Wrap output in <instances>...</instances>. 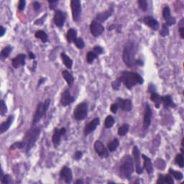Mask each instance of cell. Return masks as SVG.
I'll return each mask as SVG.
<instances>
[{"mask_svg":"<svg viewBox=\"0 0 184 184\" xmlns=\"http://www.w3.org/2000/svg\"><path fill=\"white\" fill-rule=\"evenodd\" d=\"M117 79L120 81V83H123L125 87L129 90L133 88L136 85H141L144 83V79L140 74L127 71H122Z\"/></svg>","mask_w":184,"mask_h":184,"instance_id":"6da1fadb","label":"cell"},{"mask_svg":"<svg viewBox=\"0 0 184 184\" xmlns=\"http://www.w3.org/2000/svg\"><path fill=\"white\" fill-rule=\"evenodd\" d=\"M41 129L39 126H33L31 128L26 132L25 135L22 140L24 148H25L26 152H28L34 146L35 143L39 138Z\"/></svg>","mask_w":184,"mask_h":184,"instance_id":"7a4b0ae2","label":"cell"},{"mask_svg":"<svg viewBox=\"0 0 184 184\" xmlns=\"http://www.w3.org/2000/svg\"><path fill=\"white\" fill-rule=\"evenodd\" d=\"M134 170V160L129 155H126L121 160L120 173L121 177L125 179H131L132 175Z\"/></svg>","mask_w":184,"mask_h":184,"instance_id":"3957f363","label":"cell"},{"mask_svg":"<svg viewBox=\"0 0 184 184\" xmlns=\"http://www.w3.org/2000/svg\"><path fill=\"white\" fill-rule=\"evenodd\" d=\"M136 53L135 46L132 42H128L125 44L122 53L123 61L129 68L133 66L134 64V55Z\"/></svg>","mask_w":184,"mask_h":184,"instance_id":"277c9868","label":"cell"},{"mask_svg":"<svg viewBox=\"0 0 184 184\" xmlns=\"http://www.w3.org/2000/svg\"><path fill=\"white\" fill-rule=\"evenodd\" d=\"M50 99H48L45 101L44 102H40L38 104L36 110L34 114V116H33V126H35L36 125L38 122H40V120L43 117V116L46 114L47 110H48L49 108V106H50Z\"/></svg>","mask_w":184,"mask_h":184,"instance_id":"5b68a950","label":"cell"},{"mask_svg":"<svg viewBox=\"0 0 184 184\" xmlns=\"http://www.w3.org/2000/svg\"><path fill=\"white\" fill-rule=\"evenodd\" d=\"M88 104L86 102L79 103L73 111V117L76 120L81 121L87 117L88 115Z\"/></svg>","mask_w":184,"mask_h":184,"instance_id":"8992f818","label":"cell"},{"mask_svg":"<svg viewBox=\"0 0 184 184\" xmlns=\"http://www.w3.org/2000/svg\"><path fill=\"white\" fill-rule=\"evenodd\" d=\"M71 12L74 22H78L81 13V4L79 0H72L71 2Z\"/></svg>","mask_w":184,"mask_h":184,"instance_id":"52a82bcc","label":"cell"},{"mask_svg":"<svg viewBox=\"0 0 184 184\" xmlns=\"http://www.w3.org/2000/svg\"><path fill=\"white\" fill-rule=\"evenodd\" d=\"M104 28L102 24V23L96 21V20L91 21L90 24V32L94 37H97L99 36H100V35L104 33Z\"/></svg>","mask_w":184,"mask_h":184,"instance_id":"ba28073f","label":"cell"},{"mask_svg":"<svg viewBox=\"0 0 184 184\" xmlns=\"http://www.w3.org/2000/svg\"><path fill=\"white\" fill-rule=\"evenodd\" d=\"M94 150L101 158H107L109 156L108 149L99 140H96L94 143Z\"/></svg>","mask_w":184,"mask_h":184,"instance_id":"9c48e42d","label":"cell"},{"mask_svg":"<svg viewBox=\"0 0 184 184\" xmlns=\"http://www.w3.org/2000/svg\"><path fill=\"white\" fill-rule=\"evenodd\" d=\"M66 133V129L65 127H62L60 129H54V132H53L52 137V142L55 147L59 146V145L60 144V141H61V137L63 135H65Z\"/></svg>","mask_w":184,"mask_h":184,"instance_id":"30bf717a","label":"cell"},{"mask_svg":"<svg viewBox=\"0 0 184 184\" xmlns=\"http://www.w3.org/2000/svg\"><path fill=\"white\" fill-rule=\"evenodd\" d=\"M132 155L134 157V161L135 163V170L138 174H142L143 172V168H142L140 164V152L139 148L137 146H134L132 150Z\"/></svg>","mask_w":184,"mask_h":184,"instance_id":"8fae6325","label":"cell"},{"mask_svg":"<svg viewBox=\"0 0 184 184\" xmlns=\"http://www.w3.org/2000/svg\"><path fill=\"white\" fill-rule=\"evenodd\" d=\"M152 112L150 108V105L147 103H145V109L144 113V117H143V128L147 129L151 125Z\"/></svg>","mask_w":184,"mask_h":184,"instance_id":"7c38bea8","label":"cell"},{"mask_svg":"<svg viewBox=\"0 0 184 184\" xmlns=\"http://www.w3.org/2000/svg\"><path fill=\"white\" fill-rule=\"evenodd\" d=\"M60 178L66 183H71L73 179L72 170L67 166H64L60 172Z\"/></svg>","mask_w":184,"mask_h":184,"instance_id":"4fadbf2b","label":"cell"},{"mask_svg":"<svg viewBox=\"0 0 184 184\" xmlns=\"http://www.w3.org/2000/svg\"><path fill=\"white\" fill-rule=\"evenodd\" d=\"M66 20V15L64 12L60 10H55L54 17H53V22L56 26H58V28H62L64 25Z\"/></svg>","mask_w":184,"mask_h":184,"instance_id":"5bb4252c","label":"cell"},{"mask_svg":"<svg viewBox=\"0 0 184 184\" xmlns=\"http://www.w3.org/2000/svg\"><path fill=\"white\" fill-rule=\"evenodd\" d=\"M74 101H75V98L71 95L69 90L66 89L63 92L61 98H60V104H61L63 107L69 106V105L72 104Z\"/></svg>","mask_w":184,"mask_h":184,"instance_id":"9a60e30c","label":"cell"},{"mask_svg":"<svg viewBox=\"0 0 184 184\" xmlns=\"http://www.w3.org/2000/svg\"><path fill=\"white\" fill-rule=\"evenodd\" d=\"M163 17L165 21V24L167 26H172L176 24V20L173 17L171 16L170 10L168 6L165 7L163 10Z\"/></svg>","mask_w":184,"mask_h":184,"instance_id":"2e32d148","label":"cell"},{"mask_svg":"<svg viewBox=\"0 0 184 184\" xmlns=\"http://www.w3.org/2000/svg\"><path fill=\"white\" fill-rule=\"evenodd\" d=\"M100 124V120L99 118L96 117L95 119H94L93 120L91 121L89 124H87L86 126L84 127V135L87 136L89 135V134H91V132H93L94 130L96 129L99 125Z\"/></svg>","mask_w":184,"mask_h":184,"instance_id":"e0dca14e","label":"cell"},{"mask_svg":"<svg viewBox=\"0 0 184 184\" xmlns=\"http://www.w3.org/2000/svg\"><path fill=\"white\" fill-rule=\"evenodd\" d=\"M26 61V55L23 53H20V54L15 56V58H12V66L15 68H18L20 67L24 66L25 65Z\"/></svg>","mask_w":184,"mask_h":184,"instance_id":"ac0fdd59","label":"cell"},{"mask_svg":"<svg viewBox=\"0 0 184 184\" xmlns=\"http://www.w3.org/2000/svg\"><path fill=\"white\" fill-rule=\"evenodd\" d=\"M117 104L120 108L124 112L131 111L132 108V103L130 99H123L118 97Z\"/></svg>","mask_w":184,"mask_h":184,"instance_id":"d6986e66","label":"cell"},{"mask_svg":"<svg viewBox=\"0 0 184 184\" xmlns=\"http://www.w3.org/2000/svg\"><path fill=\"white\" fill-rule=\"evenodd\" d=\"M143 22L153 30H158L159 29V22L152 16H145L143 18Z\"/></svg>","mask_w":184,"mask_h":184,"instance_id":"ffe728a7","label":"cell"},{"mask_svg":"<svg viewBox=\"0 0 184 184\" xmlns=\"http://www.w3.org/2000/svg\"><path fill=\"white\" fill-rule=\"evenodd\" d=\"M114 12V9L113 8H109V10H107L104 12L99 13V14L96 15V21H97L99 22H104L106 21L107 20H108L109 17H110L112 14H113Z\"/></svg>","mask_w":184,"mask_h":184,"instance_id":"44dd1931","label":"cell"},{"mask_svg":"<svg viewBox=\"0 0 184 184\" xmlns=\"http://www.w3.org/2000/svg\"><path fill=\"white\" fill-rule=\"evenodd\" d=\"M143 158V166L148 174H151L153 172V165L151 161V159L148 158L145 155H142Z\"/></svg>","mask_w":184,"mask_h":184,"instance_id":"7402d4cb","label":"cell"},{"mask_svg":"<svg viewBox=\"0 0 184 184\" xmlns=\"http://www.w3.org/2000/svg\"><path fill=\"white\" fill-rule=\"evenodd\" d=\"M13 121H14V116L10 115L5 122H2L0 125V134H3L6 131H7L12 125Z\"/></svg>","mask_w":184,"mask_h":184,"instance_id":"603a6c76","label":"cell"},{"mask_svg":"<svg viewBox=\"0 0 184 184\" xmlns=\"http://www.w3.org/2000/svg\"><path fill=\"white\" fill-rule=\"evenodd\" d=\"M161 102L163 103L164 107H170V108H175L176 107V104L172 99V96L170 95H165L161 96Z\"/></svg>","mask_w":184,"mask_h":184,"instance_id":"cb8c5ba5","label":"cell"},{"mask_svg":"<svg viewBox=\"0 0 184 184\" xmlns=\"http://www.w3.org/2000/svg\"><path fill=\"white\" fill-rule=\"evenodd\" d=\"M158 184H173L174 181L173 179V177L170 176V174L168 175H160L158 177Z\"/></svg>","mask_w":184,"mask_h":184,"instance_id":"d4e9b609","label":"cell"},{"mask_svg":"<svg viewBox=\"0 0 184 184\" xmlns=\"http://www.w3.org/2000/svg\"><path fill=\"white\" fill-rule=\"evenodd\" d=\"M62 76L66 81L67 84L68 85V86H71L74 82V78L72 74H71L69 71L64 70L62 71Z\"/></svg>","mask_w":184,"mask_h":184,"instance_id":"484cf974","label":"cell"},{"mask_svg":"<svg viewBox=\"0 0 184 184\" xmlns=\"http://www.w3.org/2000/svg\"><path fill=\"white\" fill-rule=\"evenodd\" d=\"M76 38H77V30L74 28L69 29L66 34V39L68 42L71 43L74 42Z\"/></svg>","mask_w":184,"mask_h":184,"instance_id":"4316f807","label":"cell"},{"mask_svg":"<svg viewBox=\"0 0 184 184\" xmlns=\"http://www.w3.org/2000/svg\"><path fill=\"white\" fill-rule=\"evenodd\" d=\"M60 57H61L62 61L64 63V64L66 66V68L68 69H71L73 66V60H71V58L69 57L68 55H66V53H62L60 54Z\"/></svg>","mask_w":184,"mask_h":184,"instance_id":"83f0119b","label":"cell"},{"mask_svg":"<svg viewBox=\"0 0 184 184\" xmlns=\"http://www.w3.org/2000/svg\"><path fill=\"white\" fill-rule=\"evenodd\" d=\"M150 99L155 103V107L157 109H158L160 107L161 104V96L157 93V92H154V93H151L150 95Z\"/></svg>","mask_w":184,"mask_h":184,"instance_id":"f1b7e54d","label":"cell"},{"mask_svg":"<svg viewBox=\"0 0 184 184\" xmlns=\"http://www.w3.org/2000/svg\"><path fill=\"white\" fill-rule=\"evenodd\" d=\"M119 145H120V141H119L117 138H114L113 140L108 143V145H107V149H108L109 152H114L117 149Z\"/></svg>","mask_w":184,"mask_h":184,"instance_id":"f546056e","label":"cell"},{"mask_svg":"<svg viewBox=\"0 0 184 184\" xmlns=\"http://www.w3.org/2000/svg\"><path fill=\"white\" fill-rule=\"evenodd\" d=\"M35 36L37 39L41 40V41L43 42V43H46V42H48V36L47 35L46 32H44L43 30H38L35 33Z\"/></svg>","mask_w":184,"mask_h":184,"instance_id":"4dcf8cb0","label":"cell"},{"mask_svg":"<svg viewBox=\"0 0 184 184\" xmlns=\"http://www.w3.org/2000/svg\"><path fill=\"white\" fill-rule=\"evenodd\" d=\"M12 50V47L11 46H6L5 48H4L2 50L1 52V58L2 59H5V58H7L9 56H10L11 52Z\"/></svg>","mask_w":184,"mask_h":184,"instance_id":"1f68e13d","label":"cell"},{"mask_svg":"<svg viewBox=\"0 0 184 184\" xmlns=\"http://www.w3.org/2000/svg\"><path fill=\"white\" fill-rule=\"evenodd\" d=\"M129 125L128 124H123L122 126L119 127L118 129V134L120 136H125L129 132Z\"/></svg>","mask_w":184,"mask_h":184,"instance_id":"d6a6232c","label":"cell"},{"mask_svg":"<svg viewBox=\"0 0 184 184\" xmlns=\"http://www.w3.org/2000/svg\"><path fill=\"white\" fill-rule=\"evenodd\" d=\"M169 174L171 175L175 179H176L178 181H181L183 178V175L182 173L180 171H176V170L172 169V168H170L169 169Z\"/></svg>","mask_w":184,"mask_h":184,"instance_id":"836d02e7","label":"cell"},{"mask_svg":"<svg viewBox=\"0 0 184 184\" xmlns=\"http://www.w3.org/2000/svg\"><path fill=\"white\" fill-rule=\"evenodd\" d=\"M114 122H115V120H114V117L111 115H109L107 116V118L105 119L104 122V127H106L107 129L112 128L114 125Z\"/></svg>","mask_w":184,"mask_h":184,"instance_id":"e575fe53","label":"cell"},{"mask_svg":"<svg viewBox=\"0 0 184 184\" xmlns=\"http://www.w3.org/2000/svg\"><path fill=\"white\" fill-rule=\"evenodd\" d=\"M98 56L99 55H96L93 50L89 51V52L87 53V55H86V61H87V63H88V64H92V63L94 62V60L98 58Z\"/></svg>","mask_w":184,"mask_h":184,"instance_id":"d590c367","label":"cell"},{"mask_svg":"<svg viewBox=\"0 0 184 184\" xmlns=\"http://www.w3.org/2000/svg\"><path fill=\"white\" fill-rule=\"evenodd\" d=\"M175 161H176V163L179 167L183 168L184 167V158L183 153L177 154L176 158H175Z\"/></svg>","mask_w":184,"mask_h":184,"instance_id":"8d00e7d4","label":"cell"},{"mask_svg":"<svg viewBox=\"0 0 184 184\" xmlns=\"http://www.w3.org/2000/svg\"><path fill=\"white\" fill-rule=\"evenodd\" d=\"M74 44L76 45V46L77 47L78 49H83L85 46V43L84 40L81 37H77L76 39L74 40Z\"/></svg>","mask_w":184,"mask_h":184,"instance_id":"74e56055","label":"cell"},{"mask_svg":"<svg viewBox=\"0 0 184 184\" xmlns=\"http://www.w3.org/2000/svg\"><path fill=\"white\" fill-rule=\"evenodd\" d=\"M169 29H168V26L166 25L165 24H162V28H161V30L160 32V34L162 37H165L168 36L169 35Z\"/></svg>","mask_w":184,"mask_h":184,"instance_id":"f35d334b","label":"cell"},{"mask_svg":"<svg viewBox=\"0 0 184 184\" xmlns=\"http://www.w3.org/2000/svg\"><path fill=\"white\" fill-rule=\"evenodd\" d=\"M12 182V177H11L10 175L7 174L4 175V176L1 178V183L3 184H10Z\"/></svg>","mask_w":184,"mask_h":184,"instance_id":"ab89813d","label":"cell"},{"mask_svg":"<svg viewBox=\"0 0 184 184\" xmlns=\"http://www.w3.org/2000/svg\"><path fill=\"white\" fill-rule=\"evenodd\" d=\"M7 112V107L4 102V100L1 101V109H0V115L4 116Z\"/></svg>","mask_w":184,"mask_h":184,"instance_id":"60d3db41","label":"cell"},{"mask_svg":"<svg viewBox=\"0 0 184 184\" xmlns=\"http://www.w3.org/2000/svg\"><path fill=\"white\" fill-rule=\"evenodd\" d=\"M138 4L140 8L143 12H145V11H146L147 10V2L146 0H139Z\"/></svg>","mask_w":184,"mask_h":184,"instance_id":"b9f144b4","label":"cell"},{"mask_svg":"<svg viewBox=\"0 0 184 184\" xmlns=\"http://www.w3.org/2000/svg\"><path fill=\"white\" fill-rule=\"evenodd\" d=\"M183 18L181 19V20L179 22V28H178V30H179V33H180V35H181V37L183 39L184 38V27H183Z\"/></svg>","mask_w":184,"mask_h":184,"instance_id":"7bdbcfd3","label":"cell"},{"mask_svg":"<svg viewBox=\"0 0 184 184\" xmlns=\"http://www.w3.org/2000/svg\"><path fill=\"white\" fill-rule=\"evenodd\" d=\"M93 51L96 53V55H99L102 53H104V49H103L102 47H101L99 46H96L94 48H93Z\"/></svg>","mask_w":184,"mask_h":184,"instance_id":"ee69618b","label":"cell"},{"mask_svg":"<svg viewBox=\"0 0 184 184\" xmlns=\"http://www.w3.org/2000/svg\"><path fill=\"white\" fill-rule=\"evenodd\" d=\"M112 86L114 90L118 91L121 86V83L118 79H116V81H114L112 83Z\"/></svg>","mask_w":184,"mask_h":184,"instance_id":"f6af8a7d","label":"cell"},{"mask_svg":"<svg viewBox=\"0 0 184 184\" xmlns=\"http://www.w3.org/2000/svg\"><path fill=\"white\" fill-rule=\"evenodd\" d=\"M23 149L24 148V145L22 142H15L14 144H12V146L10 147L11 150H14V149Z\"/></svg>","mask_w":184,"mask_h":184,"instance_id":"bcb514c9","label":"cell"},{"mask_svg":"<svg viewBox=\"0 0 184 184\" xmlns=\"http://www.w3.org/2000/svg\"><path fill=\"white\" fill-rule=\"evenodd\" d=\"M82 157H83V152L81 151L78 150V151H76L75 152V154H74L73 158L76 160H81V158Z\"/></svg>","mask_w":184,"mask_h":184,"instance_id":"7dc6e473","label":"cell"},{"mask_svg":"<svg viewBox=\"0 0 184 184\" xmlns=\"http://www.w3.org/2000/svg\"><path fill=\"white\" fill-rule=\"evenodd\" d=\"M25 4L26 2L24 0H20L18 4V10L20 11H23L25 8Z\"/></svg>","mask_w":184,"mask_h":184,"instance_id":"c3c4849f","label":"cell"},{"mask_svg":"<svg viewBox=\"0 0 184 184\" xmlns=\"http://www.w3.org/2000/svg\"><path fill=\"white\" fill-rule=\"evenodd\" d=\"M118 108H119V106H118L117 103H114V104H112L111 105L110 110L112 113L116 114V112H117V110H118Z\"/></svg>","mask_w":184,"mask_h":184,"instance_id":"681fc988","label":"cell"},{"mask_svg":"<svg viewBox=\"0 0 184 184\" xmlns=\"http://www.w3.org/2000/svg\"><path fill=\"white\" fill-rule=\"evenodd\" d=\"M33 8H34V10L36 11V12L39 11L40 10V8H41V4H40V2H38L37 1L33 2Z\"/></svg>","mask_w":184,"mask_h":184,"instance_id":"f907efd6","label":"cell"},{"mask_svg":"<svg viewBox=\"0 0 184 184\" xmlns=\"http://www.w3.org/2000/svg\"><path fill=\"white\" fill-rule=\"evenodd\" d=\"M47 16V15H45L43 17H41V18L36 20V21L35 22V24H37V25H41L44 23V21H45V19H46V17Z\"/></svg>","mask_w":184,"mask_h":184,"instance_id":"816d5d0a","label":"cell"},{"mask_svg":"<svg viewBox=\"0 0 184 184\" xmlns=\"http://www.w3.org/2000/svg\"><path fill=\"white\" fill-rule=\"evenodd\" d=\"M48 3L50 4V10H54L55 7L54 6L55 4L58 3V0H55V1H48Z\"/></svg>","mask_w":184,"mask_h":184,"instance_id":"f5cc1de1","label":"cell"},{"mask_svg":"<svg viewBox=\"0 0 184 184\" xmlns=\"http://www.w3.org/2000/svg\"><path fill=\"white\" fill-rule=\"evenodd\" d=\"M148 89H149V91L150 92V93H154V92H156V86H155L152 84H149V87H148Z\"/></svg>","mask_w":184,"mask_h":184,"instance_id":"db71d44e","label":"cell"},{"mask_svg":"<svg viewBox=\"0 0 184 184\" xmlns=\"http://www.w3.org/2000/svg\"><path fill=\"white\" fill-rule=\"evenodd\" d=\"M0 30H1V33H0V36L3 37L4 35V33H6V29L4 28L3 26L1 25V26H0Z\"/></svg>","mask_w":184,"mask_h":184,"instance_id":"11a10c76","label":"cell"},{"mask_svg":"<svg viewBox=\"0 0 184 184\" xmlns=\"http://www.w3.org/2000/svg\"><path fill=\"white\" fill-rule=\"evenodd\" d=\"M135 64H136L137 65H138V66H144V63H143L142 60H140V59L136 60Z\"/></svg>","mask_w":184,"mask_h":184,"instance_id":"9f6ffc18","label":"cell"},{"mask_svg":"<svg viewBox=\"0 0 184 184\" xmlns=\"http://www.w3.org/2000/svg\"><path fill=\"white\" fill-rule=\"evenodd\" d=\"M46 78H41L39 80V81H38V84H37V87L40 86V85H42L43 83L46 81Z\"/></svg>","mask_w":184,"mask_h":184,"instance_id":"6f0895ef","label":"cell"},{"mask_svg":"<svg viewBox=\"0 0 184 184\" xmlns=\"http://www.w3.org/2000/svg\"><path fill=\"white\" fill-rule=\"evenodd\" d=\"M28 55L30 59H35V55L33 52H31V51H30V52L28 53Z\"/></svg>","mask_w":184,"mask_h":184,"instance_id":"680465c9","label":"cell"},{"mask_svg":"<svg viewBox=\"0 0 184 184\" xmlns=\"http://www.w3.org/2000/svg\"><path fill=\"white\" fill-rule=\"evenodd\" d=\"M75 183L78 184V183H84V181H83L82 180H77L75 182Z\"/></svg>","mask_w":184,"mask_h":184,"instance_id":"91938a15","label":"cell"}]
</instances>
